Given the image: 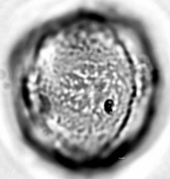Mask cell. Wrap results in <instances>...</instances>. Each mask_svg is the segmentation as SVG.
I'll return each mask as SVG.
<instances>
[{
  "label": "cell",
  "instance_id": "6da1fadb",
  "mask_svg": "<svg viewBox=\"0 0 170 179\" xmlns=\"http://www.w3.org/2000/svg\"><path fill=\"white\" fill-rule=\"evenodd\" d=\"M22 95L25 103L27 106L29 107L30 106V102L29 98V92L26 84L24 83L22 87Z\"/></svg>",
  "mask_w": 170,
  "mask_h": 179
}]
</instances>
